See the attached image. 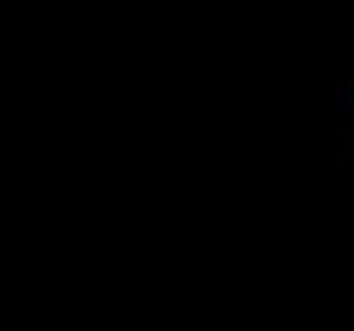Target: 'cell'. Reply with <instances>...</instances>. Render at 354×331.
I'll return each mask as SVG.
<instances>
[{
	"mask_svg": "<svg viewBox=\"0 0 354 331\" xmlns=\"http://www.w3.org/2000/svg\"><path fill=\"white\" fill-rule=\"evenodd\" d=\"M337 163H339V166H344V163H346V148L342 146V143L337 146Z\"/></svg>",
	"mask_w": 354,
	"mask_h": 331,
	"instance_id": "cell-1",
	"label": "cell"
}]
</instances>
